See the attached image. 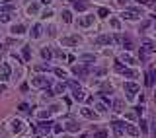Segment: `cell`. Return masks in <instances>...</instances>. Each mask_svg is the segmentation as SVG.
Masks as SVG:
<instances>
[{"label":"cell","instance_id":"6da1fadb","mask_svg":"<svg viewBox=\"0 0 156 138\" xmlns=\"http://www.w3.org/2000/svg\"><path fill=\"white\" fill-rule=\"evenodd\" d=\"M121 18H123V20H131V22H135V20L142 18V12H141L139 8H127V10H123Z\"/></svg>","mask_w":156,"mask_h":138},{"label":"cell","instance_id":"7a4b0ae2","mask_svg":"<svg viewBox=\"0 0 156 138\" xmlns=\"http://www.w3.org/2000/svg\"><path fill=\"white\" fill-rule=\"evenodd\" d=\"M141 92V86L137 82H127L125 84V93H127V99H133V97L137 95Z\"/></svg>","mask_w":156,"mask_h":138},{"label":"cell","instance_id":"3957f363","mask_svg":"<svg viewBox=\"0 0 156 138\" xmlns=\"http://www.w3.org/2000/svg\"><path fill=\"white\" fill-rule=\"evenodd\" d=\"M31 86L33 87H49L51 82L47 80V76H39V74H37V76H33V78H31Z\"/></svg>","mask_w":156,"mask_h":138},{"label":"cell","instance_id":"277c9868","mask_svg":"<svg viewBox=\"0 0 156 138\" xmlns=\"http://www.w3.org/2000/svg\"><path fill=\"white\" fill-rule=\"evenodd\" d=\"M51 126H53V123H51V121H45V119H41V123H39L37 126H35V130H37L39 134H49Z\"/></svg>","mask_w":156,"mask_h":138},{"label":"cell","instance_id":"5b68a950","mask_svg":"<svg viewBox=\"0 0 156 138\" xmlns=\"http://www.w3.org/2000/svg\"><path fill=\"white\" fill-rule=\"evenodd\" d=\"M24 129H25V124H24L22 119H14V121H12V132H14V134H22Z\"/></svg>","mask_w":156,"mask_h":138},{"label":"cell","instance_id":"8992f818","mask_svg":"<svg viewBox=\"0 0 156 138\" xmlns=\"http://www.w3.org/2000/svg\"><path fill=\"white\" fill-rule=\"evenodd\" d=\"M10 64L8 62H0V80H8L10 78Z\"/></svg>","mask_w":156,"mask_h":138},{"label":"cell","instance_id":"52a82bcc","mask_svg":"<svg viewBox=\"0 0 156 138\" xmlns=\"http://www.w3.org/2000/svg\"><path fill=\"white\" fill-rule=\"evenodd\" d=\"M92 23H94V16L88 14V16H82V18H78V25H82V27H90Z\"/></svg>","mask_w":156,"mask_h":138},{"label":"cell","instance_id":"ba28073f","mask_svg":"<svg viewBox=\"0 0 156 138\" xmlns=\"http://www.w3.org/2000/svg\"><path fill=\"white\" fill-rule=\"evenodd\" d=\"M141 47H142V51H147V53H154L156 51V45L150 41V39H142V41H141Z\"/></svg>","mask_w":156,"mask_h":138},{"label":"cell","instance_id":"9c48e42d","mask_svg":"<svg viewBox=\"0 0 156 138\" xmlns=\"http://www.w3.org/2000/svg\"><path fill=\"white\" fill-rule=\"evenodd\" d=\"M125 129H127V123H119V121H115V123H113V132L117 134V136H123Z\"/></svg>","mask_w":156,"mask_h":138},{"label":"cell","instance_id":"30bf717a","mask_svg":"<svg viewBox=\"0 0 156 138\" xmlns=\"http://www.w3.org/2000/svg\"><path fill=\"white\" fill-rule=\"evenodd\" d=\"M62 45H68V47H72V45H78L80 43V37L78 35H72V37H62Z\"/></svg>","mask_w":156,"mask_h":138},{"label":"cell","instance_id":"8fae6325","mask_svg":"<svg viewBox=\"0 0 156 138\" xmlns=\"http://www.w3.org/2000/svg\"><path fill=\"white\" fill-rule=\"evenodd\" d=\"M111 41H113V37L109 35V33H102V35L96 39V43H98V45H107V43H111Z\"/></svg>","mask_w":156,"mask_h":138},{"label":"cell","instance_id":"7c38bea8","mask_svg":"<svg viewBox=\"0 0 156 138\" xmlns=\"http://www.w3.org/2000/svg\"><path fill=\"white\" fill-rule=\"evenodd\" d=\"M72 97H74V101H78V103H82V101H86V93L82 92L80 87H76L74 92H72Z\"/></svg>","mask_w":156,"mask_h":138},{"label":"cell","instance_id":"4fadbf2b","mask_svg":"<svg viewBox=\"0 0 156 138\" xmlns=\"http://www.w3.org/2000/svg\"><path fill=\"white\" fill-rule=\"evenodd\" d=\"M65 126H66L68 130H70V132H78V130H80V124L76 123V121H72V119H68V121H66V123H65Z\"/></svg>","mask_w":156,"mask_h":138},{"label":"cell","instance_id":"5bb4252c","mask_svg":"<svg viewBox=\"0 0 156 138\" xmlns=\"http://www.w3.org/2000/svg\"><path fill=\"white\" fill-rule=\"evenodd\" d=\"M29 49H31L29 45H24V47H22V56H24L25 62H29V60H31V51H29Z\"/></svg>","mask_w":156,"mask_h":138},{"label":"cell","instance_id":"9a60e30c","mask_svg":"<svg viewBox=\"0 0 156 138\" xmlns=\"http://www.w3.org/2000/svg\"><path fill=\"white\" fill-rule=\"evenodd\" d=\"M121 74H123L125 78H137V76H139V72H137V70H133V68H123Z\"/></svg>","mask_w":156,"mask_h":138},{"label":"cell","instance_id":"2e32d148","mask_svg":"<svg viewBox=\"0 0 156 138\" xmlns=\"http://www.w3.org/2000/svg\"><path fill=\"white\" fill-rule=\"evenodd\" d=\"M24 31H25V25H22V23H16V25H12V33H14V35H22Z\"/></svg>","mask_w":156,"mask_h":138},{"label":"cell","instance_id":"e0dca14e","mask_svg":"<svg viewBox=\"0 0 156 138\" xmlns=\"http://www.w3.org/2000/svg\"><path fill=\"white\" fill-rule=\"evenodd\" d=\"M31 37L33 39H39V37H41V25H39V23H35L31 27Z\"/></svg>","mask_w":156,"mask_h":138},{"label":"cell","instance_id":"ac0fdd59","mask_svg":"<svg viewBox=\"0 0 156 138\" xmlns=\"http://www.w3.org/2000/svg\"><path fill=\"white\" fill-rule=\"evenodd\" d=\"M119 60H121V62H125V64H135V59H133V56L129 55V53H123Z\"/></svg>","mask_w":156,"mask_h":138},{"label":"cell","instance_id":"d6986e66","mask_svg":"<svg viewBox=\"0 0 156 138\" xmlns=\"http://www.w3.org/2000/svg\"><path fill=\"white\" fill-rule=\"evenodd\" d=\"M41 56H43L45 60H49V59H51V56H53V53H51V47H43V49H41Z\"/></svg>","mask_w":156,"mask_h":138},{"label":"cell","instance_id":"ffe728a7","mask_svg":"<svg viewBox=\"0 0 156 138\" xmlns=\"http://www.w3.org/2000/svg\"><path fill=\"white\" fill-rule=\"evenodd\" d=\"M65 90H66V86L65 84H57V86H55V90H53V93H55V95H61V93H65Z\"/></svg>","mask_w":156,"mask_h":138},{"label":"cell","instance_id":"44dd1931","mask_svg":"<svg viewBox=\"0 0 156 138\" xmlns=\"http://www.w3.org/2000/svg\"><path fill=\"white\" fill-rule=\"evenodd\" d=\"M121 45H123V49H133V41L129 37H121Z\"/></svg>","mask_w":156,"mask_h":138},{"label":"cell","instance_id":"7402d4cb","mask_svg":"<svg viewBox=\"0 0 156 138\" xmlns=\"http://www.w3.org/2000/svg\"><path fill=\"white\" fill-rule=\"evenodd\" d=\"M125 130H127L129 134H133V136H137V134H139V129L135 126V124H131V123H127V129H125Z\"/></svg>","mask_w":156,"mask_h":138},{"label":"cell","instance_id":"603a6c76","mask_svg":"<svg viewBox=\"0 0 156 138\" xmlns=\"http://www.w3.org/2000/svg\"><path fill=\"white\" fill-rule=\"evenodd\" d=\"M82 115H84L86 119H94V117H96V115H94V111H92L90 107H84V109H82Z\"/></svg>","mask_w":156,"mask_h":138},{"label":"cell","instance_id":"cb8c5ba5","mask_svg":"<svg viewBox=\"0 0 156 138\" xmlns=\"http://www.w3.org/2000/svg\"><path fill=\"white\" fill-rule=\"evenodd\" d=\"M62 20H65V23H70L72 22V14L68 12V10H62Z\"/></svg>","mask_w":156,"mask_h":138},{"label":"cell","instance_id":"d4e9b609","mask_svg":"<svg viewBox=\"0 0 156 138\" xmlns=\"http://www.w3.org/2000/svg\"><path fill=\"white\" fill-rule=\"evenodd\" d=\"M113 109L117 111V113H123V101H121V99H117V101L113 103Z\"/></svg>","mask_w":156,"mask_h":138},{"label":"cell","instance_id":"484cf974","mask_svg":"<svg viewBox=\"0 0 156 138\" xmlns=\"http://www.w3.org/2000/svg\"><path fill=\"white\" fill-rule=\"evenodd\" d=\"M55 76H59V78H66V76H68V72H66V70H62V68H55Z\"/></svg>","mask_w":156,"mask_h":138},{"label":"cell","instance_id":"4316f807","mask_svg":"<svg viewBox=\"0 0 156 138\" xmlns=\"http://www.w3.org/2000/svg\"><path fill=\"white\" fill-rule=\"evenodd\" d=\"M86 8H88V4H84V2H74V10H78V12H84Z\"/></svg>","mask_w":156,"mask_h":138},{"label":"cell","instance_id":"83f0119b","mask_svg":"<svg viewBox=\"0 0 156 138\" xmlns=\"http://www.w3.org/2000/svg\"><path fill=\"white\" fill-rule=\"evenodd\" d=\"M80 60H82V62H94L96 56H94V55H82V56H80Z\"/></svg>","mask_w":156,"mask_h":138},{"label":"cell","instance_id":"f1b7e54d","mask_svg":"<svg viewBox=\"0 0 156 138\" xmlns=\"http://www.w3.org/2000/svg\"><path fill=\"white\" fill-rule=\"evenodd\" d=\"M62 130H65V124H61V123H57V124H53V132H57V134H61Z\"/></svg>","mask_w":156,"mask_h":138},{"label":"cell","instance_id":"f546056e","mask_svg":"<svg viewBox=\"0 0 156 138\" xmlns=\"http://www.w3.org/2000/svg\"><path fill=\"white\" fill-rule=\"evenodd\" d=\"M109 23H111V27H113V29H119V27H121V22H119V20H115V18L109 20Z\"/></svg>","mask_w":156,"mask_h":138},{"label":"cell","instance_id":"4dcf8cb0","mask_svg":"<svg viewBox=\"0 0 156 138\" xmlns=\"http://www.w3.org/2000/svg\"><path fill=\"white\" fill-rule=\"evenodd\" d=\"M37 10H39L37 4H31V6H28V14H37Z\"/></svg>","mask_w":156,"mask_h":138},{"label":"cell","instance_id":"1f68e13d","mask_svg":"<svg viewBox=\"0 0 156 138\" xmlns=\"http://www.w3.org/2000/svg\"><path fill=\"white\" fill-rule=\"evenodd\" d=\"M98 16H99V18H105V16H109V10L107 8H99L98 10Z\"/></svg>","mask_w":156,"mask_h":138},{"label":"cell","instance_id":"d6a6232c","mask_svg":"<svg viewBox=\"0 0 156 138\" xmlns=\"http://www.w3.org/2000/svg\"><path fill=\"white\" fill-rule=\"evenodd\" d=\"M86 72H88V70H86L84 66H74V74H80L82 76V74H86Z\"/></svg>","mask_w":156,"mask_h":138},{"label":"cell","instance_id":"836d02e7","mask_svg":"<svg viewBox=\"0 0 156 138\" xmlns=\"http://www.w3.org/2000/svg\"><path fill=\"white\" fill-rule=\"evenodd\" d=\"M125 117H127V121H135V119H137V113H133V111H127V113H125Z\"/></svg>","mask_w":156,"mask_h":138},{"label":"cell","instance_id":"e575fe53","mask_svg":"<svg viewBox=\"0 0 156 138\" xmlns=\"http://www.w3.org/2000/svg\"><path fill=\"white\" fill-rule=\"evenodd\" d=\"M99 95H102V103H105V105H111V99H109L105 93H99Z\"/></svg>","mask_w":156,"mask_h":138},{"label":"cell","instance_id":"d590c367","mask_svg":"<svg viewBox=\"0 0 156 138\" xmlns=\"http://www.w3.org/2000/svg\"><path fill=\"white\" fill-rule=\"evenodd\" d=\"M0 20H2V22H10V20H12V16H10L8 12H2V16H0Z\"/></svg>","mask_w":156,"mask_h":138},{"label":"cell","instance_id":"8d00e7d4","mask_svg":"<svg viewBox=\"0 0 156 138\" xmlns=\"http://www.w3.org/2000/svg\"><path fill=\"white\" fill-rule=\"evenodd\" d=\"M96 109L104 113V111H107V105H105V103H96Z\"/></svg>","mask_w":156,"mask_h":138},{"label":"cell","instance_id":"74e56055","mask_svg":"<svg viewBox=\"0 0 156 138\" xmlns=\"http://www.w3.org/2000/svg\"><path fill=\"white\" fill-rule=\"evenodd\" d=\"M39 117H41V119H49V117H51V111H41Z\"/></svg>","mask_w":156,"mask_h":138},{"label":"cell","instance_id":"f35d334b","mask_svg":"<svg viewBox=\"0 0 156 138\" xmlns=\"http://www.w3.org/2000/svg\"><path fill=\"white\" fill-rule=\"evenodd\" d=\"M43 70H47V64H37L35 66V72H43Z\"/></svg>","mask_w":156,"mask_h":138},{"label":"cell","instance_id":"ab89813d","mask_svg":"<svg viewBox=\"0 0 156 138\" xmlns=\"http://www.w3.org/2000/svg\"><path fill=\"white\" fill-rule=\"evenodd\" d=\"M147 124H148V123H147L144 119L141 121V129H142V132H147V130H148V126H147Z\"/></svg>","mask_w":156,"mask_h":138},{"label":"cell","instance_id":"60d3db41","mask_svg":"<svg viewBox=\"0 0 156 138\" xmlns=\"http://www.w3.org/2000/svg\"><path fill=\"white\" fill-rule=\"evenodd\" d=\"M96 138H107V132H105V130H99V132L96 134Z\"/></svg>","mask_w":156,"mask_h":138},{"label":"cell","instance_id":"b9f144b4","mask_svg":"<svg viewBox=\"0 0 156 138\" xmlns=\"http://www.w3.org/2000/svg\"><path fill=\"white\" fill-rule=\"evenodd\" d=\"M139 2H142L144 6H154V0H139Z\"/></svg>","mask_w":156,"mask_h":138},{"label":"cell","instance_id":"7bdbcfd3","mask_svg":"<svg viewBox=\"0 0 156 138\" xmlns=\"http://www.w3.org/2000/svg\"><path fill=\"white\" fill-rule=\"evenodd\" d=\"M28 109H29L28 103H22V105H20V111H25V113H28Z\"/></svg>","mask_w":156,"mask_h":138},{"label":"cell","instance_id":"ee69618b","mask_svg":"<svg viewBox=\"0 0 156 138\" xmlns=\"http://www.w3.org/2000/svg\"><path fill=\"white\" fill-rule=\"evenodd\" d=\"M51 16H53L51 10H45V12H43V18H51Z\"/></svg>","mask_w":156,"mask_h":138},{"label":"cell","instance_id":"f6af8a7d","mask_svg":"<svg viewBox=\"0 0 156 138\" xmlns=\"http://www.w3.org/2000/svg\"><path fill=\"white\" fill-rule=\"evenodd\" d=\"M55 31H57V27L55 25H49V35H55Z\"/></svg>","mask_w":156,"mask_h":138},{"label":"cell","instance_id":"bcb514c9","mask_svg":"<svg viewBox=\"0 0 156 138\" xmlns=\"http://www.w3.org/2000/svg\"><path fill=\"white\" fill-rule=\"evenodd\" d=\"M148 25H150V22H144V23H142V25H141V33H142V31H144V29H147V27H148Z\"/></svg>","mask_w":156,"mask_h":138},{"label":"cell","instance_id":"7dc6e473","mask_svg":"<svg viewBox=\"0 0 156 138\" xmlns=\"http://www.w3.org/2000/svg\"><path fill=\"white\" fill-rule=\"evenodd\" d=\"M96 74H98V76H104V74H105V68H98V70H96Z\"/></svg>","mask_w":156,"mask_h":138},{"label":"cell","instance_id":"c3c4849f","mask_svg":"<svg viewBox=\"0 0 156 138\" xmlns=\"http://www.w3.org/2000/svg\"><path fill=\"white\" fill-rule=\"evenodd\" d=\"M127 2H129V0H117V4H121V6H123V4H127Z\"/></svg>","mask_w":156,"mask_h":138},{"label":"cell","instance_id":"681fc988","mask_svg":"<svg viewBox=\"0 0 156 138\" xmlns=\"http://www.w3.org/2000/svg\"><path fill=\"white\" fill-rule=\"evenodd\" d=\"M41 4H45V6H49V4H51V0H41Z\"/></svg>","mask_w":156,"mask_h":138},{"label":"cell","instance_id":"f907efd6","mask_svg":"<svg viewBox=\"0 0 156 138\" xmlns=\"http://www.w3.org/2000/svg\"><path fill=\"white\" fill-rule=\"evenodd\" d=\"M4 90H6V87H4V86H0V93H2V92H4Z\"/></svg>","mask_w":156,"mask_h":138},{"label":"cell","instance_id":"816d5d0a","mask_svg":"<svg viewBox=\"0 0 156 138\" xmlns=\"http://www.w3.org/2000/svg\"><path fill=\"white\" fill-rule=\"evenodd\" d=\"M80 138H86V134H82V136H80Z\"/></svg>","mask_w":156,"mask_h":138},{"label":"cell","instance_id":"f5cc1de1","mask_svg":"<svg viewBox=\"0 0 156 138\" xmlns=\"http://www.w3.org/2000/svg\"><path fill=\"white\" fill-rule=\"evenodd\" d=\"M154 101H156V92H154Z\"/></svg>","mask_w":156,"mask_h":138},{"label":"cell","instance_id":"db71d44e","mask_svg":"<svg viewBox=\"0 0 156 138\" xmlns=\"http://www.w3.org/2000/svg\"><path fill=\"white\" fill-rule=\"evenodd\" d=\"M0 49H2V45H0Z\"/></svg>","mask_w":156,"mask_h":138}]
</instances>
